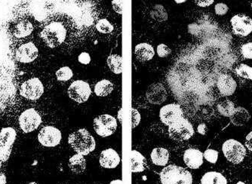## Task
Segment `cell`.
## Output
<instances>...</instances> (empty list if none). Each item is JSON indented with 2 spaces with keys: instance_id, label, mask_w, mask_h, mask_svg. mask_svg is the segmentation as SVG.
<instances>
[{
  "instance_id": "obj_3",
  "label": "cell",
  "mask_w": 252,
  "mask_h": 184,
  "mask_svg": "<svg viewBox=\"0 0 252 184\" xmlns=\"http://www.w3.org/2000/svg\"><path fill=\"white\" fill-rule=\"evenodd\" d=\"M16 88L13 75L6 68L0 67V113L11 108L15 103Z\"/></svg>"
},
{
  "instance_id": "obj_1",
  "label": "cell",
  "mask_w": 252,
  "mask_h": 184,
  "mask_svg": "<svg viewBox=\"0 0 252 184\" xmlns=\"http://www.w3.org/2000/svg\"><path fill=\"white\" fill-rule=\"evenodd\" d=\"M217 51L211 45H202L179 58L167 74L174 97L192 120H209L215 114L218 97L212 89L223 73L217 72Z\"/></svg>"
},
{
  "instance_id": "obj_29",
  "label": "cell",
  "mask_w": 252,
  "mask_h": 184,
  "mask_svg": "<svg viewBox=\"0 0 252 184\" xmlns=\"http://www.w3.org/2000/svg\"><path fill=\"white\" fill-rule=\"evenodd\" d=\"M216 110L219 114L224 117H230L235 110V104L228 99L219 100L217 103Z\"/></svg>"
},
{
  "instance_id": "obj_49",
  "label": "cell",
  "mask_w": 252,
  "mask_h": 184,
  "mask_svg": "<svg viewBox=\"0 0 252 184\" xmlns=\"http://www.w3.org/2000/svg\"><path fill=\"white\" fill-rule=\"evenodd\" d=\"M236 184H246L244 182H242V181H239V182H238Z\"/></svg>"
},
{
  "instance_id": "obj_16",
  "label": "cell",
  "mask_w": 252,
  "mask_h": 184,
  "mask_svg": "<svg viewBox=\"0 0 252 184\" xmlns=\"http://www.w3.org/2000/svg\"><path fill=\"white\" fill-rule=\"evenodd\" d=\"M39 50L35 44L31 42L20 45L15 52V59L20 63H29L37 59Z\"/></svg>"
},
{
  "instance_id": "obj_33",
  "label": "cell",
  "mask_w": 252,
  "mask_h": 184,
  "mask_svg": "<svg viewBox=\"0 0 252 184\" xmlns=\"http://www.w3.org/2000/svg\"><path fill=\"white\" fill-rule=\"evenodd\" d=\"M73 73L69 66H63L56 72L57 79L60 82H66L73 78Z\"/></svg>"
},
{
  "instance_id": "obj_41",
  "label": "cell",
  "mask_w": 252,
  "mask_h": 184,
  "mask_svg": "<svg viewBox=\"0 0 252 184\" xmlns=\"http://www.w3.org/2000/svg\"><path fill=\"white\" fill-rule=\"evenodd\" d=\"M123 3L124 2L123 1H113L112 2V5H113V8L117 13L122 15L123 11Z\"/></svg>"
},
{
  "instance_id": "obj_2",
  "label": "cell",
  "mask_w": 252,
  "mask_h": 184,
  "mask_svg": "<svg viewBox=\"0 0 252 184\" xmlns=\"http://www.w3.org/2000/svg\"><path fill=\"white\" fill-rule=\"evenodd\" d=\"M66 15L55 14L48 18L44 22L40 36L51 49L61 47L66 42L70 30Z\"/></svg>"
},
{
  "instance_id": "obj_40",
  "label": "cell",
  "mask_w": 252,
  "mask_h": 184,
  "mask_svg": "<svg viewBox=\"0 0 252 184\" xmlns=\"http://www.w3.org/2000/svg\"><path fill=\"white\" fill-rule=\"evenodd\" d=\"M78 61L83 65H88L90 63L91 57L87 52H82L80 55L78 56Z\"/></svg>"
},
{
  "instance_id": "obj_34",
  "label": "cell",
  "mask_w": 252,
  "mask_h": 184,
  "mask_svg": "<svg viewBox=\"0 0 252 184\" xmlns=\"http://www.w3.org/2000/svg\"><path fill=\"white\" fill-rule=\"evenodd\" d=\"M219 152L212 150V149H208L203 153V157L207 162L212 164H215L219 160Z\"/></svg>"
},
{
  "instance_id": "obj_24",
  "label": "cell",
  "mask_w": 252,
  "mask_h": 184,
  "mask_svg": "<svg viewBox=\"0 0 252 184\" xmlns=\"http://www.w3.org/2000/svg\"><path fill=\"white\" fill-rule=\"evenodd\" d=\"M147 168V160L145 157L138 151H131V170L132 173H141Z\"/></svg>"
},
{
  "instance_id": "obj_28",
  "label": "cell",
  "mask_w": 252,
  "mask_h": 184,
  "mask_svg": "<svg viewBox=\"0 0 252 184\" xmlns=\"http://www.w3.org/2000/svg\"><path fill=\"white\" fill-rule=\"evenodd\" d=\"M114 89L113 83L107 79H103L96 83L94 92L98 97H107L110 95Z\"/></svg>"
},
{
  "instance_id": "obj_6",
  "label": "cell",
  "mask_w": 252,
  "mask_h": 184,
  "mask_svg": "<svg viewBox=\"0 0 252 184\" xmlns=\"http://www.w3.org/2000/svg\"><path fill=\"white\" fill-rule=\"evenodd\" d=\"M194 128L189 120L182 118L168 126L170 138L177 142L188 141L194 135Z\"/></svg>"
},
{
  "instance_id": "obj_35",
  "label": "cell",
  "mask_w": 252,
  "mask_h": 184,
  "mask_svg": "<svg viewBox=\"0 0 252 184\" xmlns=\"http://www.w3.org/2000/svg\"><path fill=\"white\" fill-rule=\"evenodd\" d=\"M156 9L154 10L152 12V16L154 19L158 21H164L167 20V13L166 11L164 9L163 7L161 6L160 10L159 5H157L155 7Z\"/></svg>"
},
{
  "instance_id": "obj_48",
  "label": "cell",
  "mask_w": 252,
  "mask_h": 184,
  "mask_svg": "<svg viewBox=\"0 0 252 184\" xmlns=\"http://www.w3.org/2000/svg\"><path fill=\"white\" fill-rule=\"evenodd\" d=\"M186 2V1H185V0H181V1H178V0H176V1H175V2H177V3H179V4L184 3V2Z\"/></svg>"
},
{
  "instance_id": "obj_20",
  "label": "cell",
  "mask_w": 252,
  "mask_h": 184,
  "mask_svg": "<svg viewBox=\"0 0 252 184\" xmlns=\"http://www.w3.org/2000/svg\"><path fill=\"white\" fill-rule=\"evenodd\" d=\"M203 153L197 149H188L184 154V162L190 169H198L203 164Z\"/></svg>"
},
{
  "instance_id": "obj_23",
  "label": "cell",
  "mask_w": 252,
  "mask_h": 184,
  "mask_svg": "<svg viewBox=\"0 0 252 184\" xmlns=\"http://www.w3.org/2000/svg\"><path fill=\"white\" fill-rule=\"evenodd\" d=\"M251 120V115L246 108L238 107L235 108L233 114L230 117V123L237 127L246 125Z\"/></svg>"
},
{
  "instance_id": "obj_14",
  "label": "cell",
  "mask_w": 252,
  "mask_h": 184,
  "mask_svg": "<svg viewBox=\"0 0 252 184\" xmlns=\"http://www.w3.org/2000/svg\"><path fill=\"white\" fill-rule=\"evenodd\" d=\"M233 33L240 37H246L252 32V19L248 15L239 14L230 20Z\"/></svg>"
},
{
  "instance_id": "obj_8",
  "label": "cell",
  "mask_w": 252,
  "mask_h": 184,
  "mask_svg": "<svg viewBox=\"0 0 252 184\" xmlns=\"http://www.w3.org/2000/svg\"><path fill=\"white\" fill-rule=\"evenodd\" d=\"M17 133L14 128L7 127L0 131V163L8 161L16 140Z\"/></svg>"
},
{
  "instance_id": "obj_19",
  "label": "cell",
  "mask_w": 252,
  "mask_h": 184,
  "mask_svg": "<svg viewBox=\"0 0 252 184\" xmlns=\"http://www.w3.org/2000/svg\"><path fill=\"white\" fill-rule=\"evenodd\" d=\"M99 162L100 166L107 169L117 168L120 163V157L117 151L109 148L100 153Z\"/></svg>"
},
{
  "instance_id": "obj_12",
  "label": "cell",
  "mask_w": 252,
  "mask_h": 184,
  "mask_svg": "<svg viewBox=\"0 0 252 184\" xmlns=\"http://www.w3.org/2000/svg\"><path fill=\"white\" fill-rule=\"evenodd\" d=\"M92 94V89L89 83L83 80L73 82L68 89V95L76 103H83L87 101Z\"/></svg>"
},
{
  "instance_id": "obj_22",
  "label": "cell",
  "mask_w": 252,
  "mask_h": 184,
  "mask_svg": "<svg viewBox=\"0 0 252 184\" xmlns=\"http://www.w3.org/2000/svg\"><path fill=\"white\" fill-rule=\"evenodd\" d=\"M134 54L137 60L141 62H147L154 59L155 52L152 45L143 42L136 45Z\"/></svg>"
},
{
  "instance_id": "obj_30",
  "label": "cell",
  "mask_w": 252,
  "mask_h": 184,
  "mask_svg": "<svg viewBox=\"0 0 252 184\" xmlns=\"http://www.w3.org/2000/svg\"><path fill=\"white\" fill-rule=\"evenodd\" d=\"M107 63L110 70L115 74H120L123 72V60L120 55H110L107 59Z\"/></svg>"
},
{
  "instance_id": "obj_5",
  "label": "cell",
  "mask_w": 252,
  "mask_h": 184,
  "mask_svg": "<svg viewBox=\"0 0 252 184\" xmlns=\"http://www.w3.org/2000/svg\"><path fill=\"white\" fill-rule=\"evenodd\" d=\"M159 177L162 184H192L190 172L178 165L165 167L160 172Z\"/></svg>"
},
{
  "instance_id": "obj_10",
  "label": "cell",
  "mask_w": 252,
  "mask_h": 184,
  "mask_svg": "<svg viewBox=\"0 0 252 184\" xmlns=\"http://www.w3.org/2000/svg\"><path fill=\"white\" fill-rule=\"evenodd\" d=\"M19 125L25 133H31L39 128L42 123V117L35 109L30 108L21 113L19 117Z\"/></svg>"
},
{
  "instance_id": "obj_39",
  "label": "cell",
  "mask_w": 252,
  "mask_h": 184,
  "mask_svg": "<svg viewBox=\"0 0 252 184\" xmlns=\"http://www.w3.org/2000/svg\"><path fill=\"white\" fill-rule=\"evenodd\" d=\"M215 14L219 16L226 15L229 11V8L225 3H218L215 6Z\"/></svg>"
},
{
  "instance_id": "obj_11",
  "label": "cell",
  "mask_w": 252,
  "mask_h": 184,
  "mask_svg": "<svg viewBox=\"0 0 252 184\" xmlns=\"http://www.w3.org/2000/svg\"><path fill=\"white\" fill-rule=\"evenodd\" d=\"M43 93V84L37 77L28 79L20 88V94L28 100H38L42 97Z\"/></svg>"
},
{
  "instance_id": "obj_44",
  "label": "cell",
  "mask_w": 252,
  "mask_h": 184,
  "mask_svg": "<svg viewBox=\"0 0 252 184\" xmlns=\"http://www.w3.org/2000/svg\"><path fill=\"white\" fill-rule=\"evenodd\" d=\"M195 3L198 5V6L202 7V8H205V7L209 6V5H212V4L214 3L213 0H209V1H201V0H199V1H195Z\"/></svg>"
},
{
  "instance_id": "obj_43",
  "label": "cell",
  "mask_w": 252,
  "mask_h": 184,
  "mask_svg": "<svg viewBox=\"0 0 252 184\" xmlns=\"http://www.w3.org/2000/svg\"><path fill=\"white\" fill-rule=\"evenodd\" d=\"M246 147L252 152V131H251L246 137Z\"/></svg>"
},
{
  "instance_id": "obj_4",
  "label": "cell",
  "mask_w": 252,
  "mask_h": 184,
  "mask_svg": "<svg viewBox=\"0 0 252 184\" xmlns=\"http://www.w3.org/2000/svg\"><path fill=\"white\" fill-rule=\"evenodd\" d=\"M68 143L73 151L79 155H89L95 150L96 142L94 137L84 128L77 130L70 134Z\"/></svg>"
},
{
  "instance_id": "obj_21",
  "label": "cell",
  "mask_w": 252,
  "mask_h": 184,
  "mask_svg": "<svg viewBox=\"0 0 252 184\" xmlns=\"http://www.w3.org/2000/svg\"><path fill=\"white\" fill-rule=\"evenodd\" d=\"M32 31H33L32 24L27 18L18 19L11 28V32L13 34V36L18 39H22V38L31 36Z\"/></svg>"
},
{
  "instance_id": "obj_31",
  "label": "cell",
  "mask_w": 252,
  "mask_h": 184,
  "mask_svg": "<svg viewBox=\"0 0 252 184\" xmlns=\"http://www.w3.org/2000/svg\"><path fill=\"white\" fill-rule=\"evenodd\" d=\"M235 73L239 77L249 79L252 81V67L245 63L238 65L235 69Z\"/></svg>"
},
{
  "instance_id": "obj_47",
  "label": "cell",
  "mask_w": 252,
  "mask_h": 184,
  "mask_svg": "<svg viewBox=\"0 0 252 184\" xmlns=\"http://www.w3.org/2000/svg\"><path fill=\"white\" fill-rule=\"evenodd\" d=\"M110 184H123L122 180H113Z\"/></svg>"
},
{
  "instance_id": "obj_46",
  "label": "cell",
  "mask_w": 252,
  "mask_h": 184,
  "mask_svg": "<svg viewBox=\"0 0 252 184\" xmlns=\"http://www.w3.org/2000/svg\"><path fill=\"white\" fill-rule=\"evenodd\" d=\"M123 109L121 108L118 113V120H120V123H123Z\"/></svg>"
},
{
  "instance_id": "obj_9",
  "label": "cell",
  "mask_w": 252,
  "mask_h": 184,
  "mask_svg": "<svg viewBox=\"0 0 252 184\" xmlns=\"http://www.w3.org/2000/svg\"><path fill=\"white\" fill-rule=\"evenodd\" d=\"M93 126L97 135L102 137H110L117 131V121L111 115H100L94 119Z\"/></svg>"
},
{
  "instance_id": "obj_36",
  "label": "cell",
  "mask_w": 252,
  "mask_h": 184,
  "mask_svg": "<svg viewBox=\"0 0 252 184\" xmlns=\"http://www.w3.org/2000/svg\"><path fill=\"white\" fill-rule=\"evenodd\" d=\"M241 54L245 59L252 60V42H248L242 46Z\"/></svg>"
},
{
  "instance_id": "obj_38",
  "label": "cell",
  "mask_w": 252,
  "mask_h": 184,
  "mask_svg": "<svg viewBox=\"0 0 252 184\" xmlns=\"http://www.w3.org/2000/svg\"><path fill=\"white\" fill-rule=\"evenodd\" d=\"M141 117L138 110L131 108V127L133 129L138 126L141 123Z\"/></svg>"
},
{
  "instance_id": "obj_45",
  "label": "cell",
  "mask_w": 252,
  "mask_h": 184,
  "mask_svg": "<svg viewBox=\"0 0 252 184\" xmlns=\"http://www.w3.org/2000/svg\"><path fill=\"white\" fill-rule=\"evenodd\" d=\"M197 131L202 135H205L208 131L207 125L205 123H201L197 127Z\"/></svg>"
},
{
  "instance_id": "obj_18",
  "label": "cell",
  "mask_w": 252,
  "mask_h": 184,
  "mask_svg": "<svg viewBox=\"0 0 252 184\" xmlns=\"http://www.w3.org/2000/svg\"><path fill=\"white\" fill-rule=\"evenodd\" d=\"M237 88V83L231 75L221 73L217 80V89L222 97L233 95Z\"/></svg>"
},
{
  "instance_id": "obj_51",
  "label": "cell",
  "mask_w": 252,
  "mask_h": 184,
  "mask_svg": "<svg viewBox=\"0 0 252 184\" xmlns=\"http://www.w3.org/2000/svg\"></svg>"
},
{
  "instance_id": "obj_17",
  "label": "cell",
  "mask_w": 252,
  "mask_h": 184,
  "mask_svg": "<svg viewBox=\"0 0 252 184\" xmlns=\"http://www.w3.org/2000/svg\"><path fill=\"white\" fill-rule=\"evenodd\" d=\"M146 97L149 103L160 105L167 100L168 92L162 83H153L147 89Z\"/></svg>"
},
{
  "instance_id": "obj_25",
  "label": "cell",
  "mask_w": 252,
  "mask_h": 184,
  "mask_svg": "<svg viewBox=\"0 0 252 184\" xmlns=\"http://www.w3.org/2000/svg\"><path fill=\"white\" fill-rule=\"evenodd\" d=\"M151 158L154 165L157 166H165L169 161V152L166 149L157 147L151 152Z\"/></svg>"
},
{
  "instance_id": "obj_15",
  "label": "cell",
  "mask_w": 252,
  "mask_h": 184,
  "mask_svg": "<svg viewBox=\"0 0 252 184\" xmlns=\"http://www.w3.org/2000/svg\"><path fill=\"white\" fill-rule=\"evenodd\" d=\"M159 118L165 125H171L178 120L185 118L184 111L178 103H170L160 109Z\"/></svg>"
},
{
  "instance_id": "obj_32",
  "label": "cell",
  "mask_w": 252,
  "mask_h": 184,
  "mask_svg": "<svg viewBox=\"0 0 252 184\" xmlns=\"http://www.w3.org/2000/svg\"><path fill=\"white\" fill-rule=\"evenodd\" d=\"M95 28L98 32L103 34H108L113 32L114 28L111 23L105 18H102L97 21L95 25Z\"/></svg>"
},
{
  "instance_id": "obj_7",
  "label": "cell",
  "mask_w": 252,
  "mask_h": 184,
  "mask_svg": "<svg viewBox=\"0 0 252 184\" xmlns=\"http://www.w3.org/2000/svg\"><path fill=\"white\" fill-rule=\"evenodd\" d=\"M222 151L227 161L235 165L243 162L246 155V147L234 139L225 141L222 146Z\"/></svg>"
},
{
  "instance_id": "obj_13",
  "label": "cell",
  "mask_w": 252,
  "mask_h": 184,
  "mask_svg": "<svg viewBox=\"0 0 252 184\" xmlns=\"http://www.w3.org/2000/svg\"><path fill=\"white\" fill-rule=\"evenodd\" d=\"M62 139V132L54 126H45L38 134V141L45 147H56L60 144Z\"/></svg>"
},
{
  "instance_id": "obj_50",
  "label": "cell",
  "mask_w": 252,
  "mask_h": 184,
  "mask_svg": "<svg viewBox=\"0 0 252 184\" xmlns=\"http://www.w3.org/2000/svg\"><path fill=\"white\" fill-rule=\"evenodd\" d=\"M36 184V182H31V183H29V184Z\"/></svg>"
},
{
  "instance_id": "obj_37",
  "label": "cell",
  "mask_w": 252,
  "mask_h": 184,
  "mask_svg": "<svg viewBox=\"0 0 252 184\" xmlns=\"http://www.w3.org/2000/svg\"><path fill=\"white\" fill-rule=\"evenodd\" d=\"M157 55L160 58H166L168 55H171V50L168 46H167L165 44H160L157 46Z\"/></svg>"
},
{
  "instance_id": "obj_42",
  "label": "cell",
  "mask_w": 252,
  "mask_h": 184,
  "mask_svg": "<svg viewBox=\"0 0 252 184\" xmlns=\"http://www.w3.org/2000/svg\"><path fill=\"white\" fill-rule=\"evenodd\" d=\"M7 179L3 164L0 163V184H6Z\"/></svg>"
},
{
  "instance_id": "obj_27",
  "label": "cell",
  "mask_w": 252,
  "mask_h": 184,
  "mask_svg": "<svg viewBox=\"0 0 252 184\" xmlns=\"http://www.w3.org/2000/svg\"><path fill=\"white\" fill-rule=\"evenodd\" d=\"M201 184H227L226 178L217 171H209L202 176Z\"/></svg>"
},
{
  "instance_id": "obj_26",
  "label": "cell",
  "mask_w": 252,
  "mask_h": 184,
  "mask_svg": "<svg viewBox=\"0 0 252 184\" xmlns=\"http://www.w3.org/2000/svg\"><path fill=\"white\" fill-rule=\"evenodd\" d=\"M69 168L73 173L81 175L86 171V161L84 156L76 154L69 159Z\"/></svg>"
}]
</instances>
